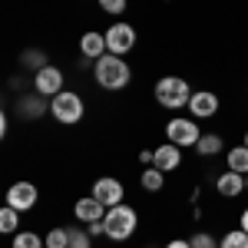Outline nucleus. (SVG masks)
Returning <instances> with one entry per match:
<instances>
[{"instance_id":"f257e3e1","label":"nucleus","mask_w":248,"mask_h":248,"mask_svg":"<svg viewBox=\"0 0 248 248\" xmlns=\"http://www.w3.org/2000/svg\"><path fill=\"white\" fill-rule=\"evenodd\" d=\"M93 79H96L99 90H106V93H119V90H126V86L133 83V66H129V60H126V57L106 53V57H99L93 63Z\"/></svg>"},{"instance_id":"f03ea898","label":"nucleus","mask_w":248,"mask_h":248,"mask_svg":"<svg viewBox=\"0 0 248 248\" xmlns=\"http://www.w3.org/2000/svg\"><path fill=\"white\" fill-rule=\"evenodd\" d=\"M136 232H139V212L133 205H113V209H106L103 215V235L116 242V245H123V242H129Z\"/></svg>"},{"instance_id":"7ed1b4c3","label":"nucleus","mask_w":248,"mask_h":248,"mask_svg":"<svg viewBox=\"0 0 248 248\" xmlns=\"http://www.w3.org/2000/svg\"><path fill=\"white\" fill-rule=\"evenodd\" d=\"M192 90L189 79L186 77H175V73H169V77H162L159 83H155V103L162 106V109H172V113H179V109H189V99H192Z\"/></svg>"},{"instance_id":"20e7f679","label":"nucleus","mask_w":248,"mask_h":248,"mask_svg":"<svg viewBox=\"0 0 248 248\" xmlns=\"http://www.w3.org/2000/svg\"><path fill=\"white\" fill-rule=\"evenodd\" d=\"M50 116L57 119L60 126H77L86 116V99L77 90H63V93H57L50 99Z\"/></svg>"},{"instance_id":"39448f33","label":"nucleus","mask_w":248,"mask_h":248,"mask_svg":"<svg viewBox=\"0 0 248 248\" xmlns=\"http://www.w3.org/2000/svg\"><path fill=\"white\" fill-rule=\"evenodd\" d=\"M202 139V126L192 116H172L166 123V142H175L179 149H195V142Z\"/></svg>"},{"instance_id":"423d86ee","label":"nucleus","mask_w":248,"mask_h":248,"mask_svg":"<svg viewBox=\"0 0 248 248\" xmlns=\"http://www.w3.org/2000/svg\"><path fill=\"white\" fill-rule=\"evenodd\" d=\"M136 40H139V33H136L133 23H126V20H116V23L106 27V50L116 53V57H129L136 50Z\"/></svg>"},{"instance_id":"0eeeda50","label":"nucleus","mask_w":248,"mask_h":248,"mask_svg":"<svg viewBox=\"0 0 248 248\" xmlns=\"http://www.w3.org/2000/svg\"><path fill=\"white\" fill-rule=\"evenodd\" d=\"M3 202H7V205H14L20 215H27V212L37 209V202H40V189L33 186V182H30V179H17V182H14V186L7 189Z\"/></svg>"},{"instance_id":"6e6552de","label":"nucleus","mask_w":248,"mask_h":248,"mask_svg":"<svg viewBox=\"0 0 248 248\" xmlns=\"http://www.w3.org/2000/svg\"><path fill=\"white\" fill-rule=\"evenodd\" d=\"M63 90H66V73L60 70L57 63H46L43 70H37V73H33V93L53 99V96L63 93Z\"/></svg>"},{"instance_id":"1a4fd4ad","label":"nucleus","mask_w":248,"mask_h":248,"mask_svg":"<svg viewBox=\"0 0 248 248\" xmlns=\"http://www.w3.org/2000/svg\"><path fill=\"white\" fill-rule=\"evenodd\" d=\"M90 195H96L106 209H113V205H123V199H126V186L116 179V175H99L93 182V192Z\"/></svg>"},{"instance_id":"9d476101","label":"nucleus","mask_w":248,"mask_h":248,"mask_svg":"<svg viewBox=\"0 0 248 248\" xmlns=\"http://www.w3.org/2000/svg\"><path fill=\"white\" fill-rule=\"evenodd\" d=\"M218 106H222V99L215 90H195L189 99V116L192 119H212V116H218Z\"/></svg>"},{"instance_id":"9b49d317","label":"nucleus","mask_w":248,"mask_h":248,"mask_svg":"<svg viewBox=\"0 0 248 248\" xmlns=\"http://www.w3.org/2000/svg\"><path fill=\"white\" fill-rule=\"evenodd\" d=\"M103 215H106V205L96 199V195H83L73 202V218H77L79 225H93V222H103Z\"/></svg>"},{"instance_id":"f8f14e48","label":"nucleus","mask_w":248,"mask_h":248,"mask_svg":"<svg viewBox=\"0 0 248 248\" xmlns=\"http://www.w3.org/2000/svg\"><path fill=\"white\" fill-rule=\"evenodd\" d=\"M153 166L162 172H175L182 169V149L175 146V142H162V146H155L153 149Z\"/></svg>"},{"instance_id":"ddd939ff","label":"nucleus","mask_w":248,"mask_h":248,"mask_svg":"<svg viewBox=\"0 0 248 248\" xmlns=\"http://www.w3.org/2000/svg\"><path fill=\"white\" fill-rule=\"evenodd\" d=\"M215 192H218L222 199H238V195H245V175L225 169L222 175H215Z\"/></svg>"},{"instance_id":"4468645a","label":"nucleus","mask_w":248,"mask_h":248,"mask_svg":"<svg viewBox=\"0 0 248 248\" xmlns=\"http://www.w3.org/2000/svg\"><path fill=\"white\" fill-rule=\"evenodd\" d=\"M17 113H20V119H40V116L50 113V99L40 93H27L17 99Z\"/></svg>"},{"instance_id":"2eb2a0df","label":"nucleus","mask_w":248,"mask_h":248,"mask_svg":"<svg viewBox=\"0 0 248 248\" xmlns=\"http://www.w3.org/2000/svg\"><path fill=\"white\" fill-rule=\"evenodd\" d=\"M79 53H83V60H99L106 57L109 50H106V33H99V30H90V33H83L79 37Z\"/></svg>"},{"instance_id":"dca6fc26","label":"nucleus","mask_w":248,"mask_h":248,"mask_svg":"<svg viewBox=\"0 0 248 248\" xmlns=\"http://www.w3.org/2000/svg\"><path fill=\"white\" fill-rule=\"evenodd\" d=\"M195 153L202 155V159H215V155L229 153V146H225V139L218 133H202V139L195 142Z\"/></svg>"},{"instance_id":"f3484780","label":"nucleus","mask_w":248,"mask_h":248,"mask_svg":"<svg viewBox=\"0 0 248 248\" xmlns=\"http://www.w3.org/2000/svg\"><path fill=\"white\" fill-rule=\"evenodd\" d=\"M225 169L248 175V146L245 142H242V146H232L229 153H225Z\"/></svg>"},{"instance_id":"a211bd4d","label":"nucleus","mask_w":248,"mask_h":248,"mask_svg":"<svg viewBox=\"0 0 248 248\" xmlns=\"http://www.w3.org/2000/svg\"><path fill=\"white\" fill-rule=\"evenodd\" d=\"M139 186H142L146 192H162L166 189V172L155 169V166H146L142 175H139Z\"/></svg>"},{"instance_id":"6ab92c4d","label":"nucleus","mask_w":248,"mask_h":248,"mask_svg":"<svg viewBox=\"0 0 248 248\" xmlns=\"http://www.w3.org/2000/svg\"><path fill=\"white\" fill-rule=\"evenodd\" d=\"M0 232L3 235H17L20 232V212L14 209V205H0Z\"/></svg>"},{"instance_id":"aec40b11","label":"nucleus","mask_w":248,"mask_h":248,"mask_svg":"<svg viewBox=\"0 0 248 248\" xmlns=\"http://www.w3.org/2000/svg\"><path fill=\"white\" fill-rule=\"evenodd\" d=\"M10 248H46V238H43L40 232H23L20 229L17 235H14Z\"/></svg>"},{"instance_id":"412c9836","label":"nucleus","mask_w":248,"mask_h":248,"mask_svg":"<svg viewBox=\"0 0 248 248\" xmlns=\"http://www.w3.org/2000/svg\"><path fill=\"white\" fill-rule=\"evenodd\" d=\"M46 63H50V60H46V53H43V50H37V46H33V50H27V53H20V66H27L30 73L43 70Z\"/></svg>"},{"instance_id":"4be33fe9","label":"nucleus","mask_w":248,"mask_h":248,"mask_svg":"<svg viewBox=\"0 0 248 248\" xmlns=\"http://www.w3.org/2000/svg\"><path fill=\"white\" fill-rule=\"evenodd\" d=\"M218 248H248V232L245 229H232L218 238Z\"/></svg>"},{"instance_id":"5701e85b","label":"nucleus","mask_w":248,"mask_h":248,"mask_svg":"<svg viewBox=\"0 0 248 248\" xmlns=\"http://www.w3.org/2000/svg\"><path fill=\"white\" fill-rule=\"evenodd\" d=\"M46 248H70V229L57 225V229L46 232Z\"/></svg>"},{"instance_id":"b1692460","label":"nucleus","mask_w":248,"mask_h":248,"mask_svg":"<svg viewBox=\"0 0 248 248\" xmlns=\"http://www.w3.org/2000/svg\"><path fill=\"white\" fill-rule=\"evenodd\" d=\"M70 248H93L90 229H70Z\"/></svg>"},{"instance_id":"393cba45","label":"nucleus","mask_w":248,"mask_h":248,"mask_svg":"<svg viewBox=\"0 0 248 248\" xmlns=\"http://www.w3.org/2000/svg\"><path fill=\"white\" fill-rule=\"evenodd\" d=\"M126 7H129V0H99V10L109 14V17H123Z\"/></svg>"},{"instance_id":"a878e982","label":"nucleus","mask_w":248,"mask_h":248,"mask_svg":"<svg viewBox=\"0 0 248 248\" xmlns=\"http://www.w3.org/2000/svg\"><path fill=\"white\" fill-rule=\"evenodd\" d=\"M189 242H192V248H218V238L209 235V232H195Z\"/></svg>"},{"instance_id":"bb28decb","label":"nucleus","mask_w":248,"mask_h":248,"mask_svg":"<svg viewBox=\"0 0 248 248\" xmlns=\"http://www.w3.org/2000/svg\"><path fill=\"white\" fill-rule=\"evenodd\" d=\"M162 248H192V242L189 238H172V242H166Z\"/></svg>"},{"instance_id":"cd10ccee","label":"nucleus","mask_w":248,"mask_h":248,"mask_svg":"<svg viewBox=\"0 0 248 248\" xmlns=\"http://www.w3.org/2000/svg\"><path fill=\"white\" fill-rule=\"evenodd\" d=\"M139 162H142V166H153V149H142V153H139Z\"/></svg>"},{"instance_id":"c85d7f7f","label":"nucleus","mask_w":248,"mask_h":248,"mask_svg":"<svg viewBox=\"0 0 248 248\" xmlns=\"http://www.w3.org/2000/svg\"><path fill=\"white\" fill-rule=\"evenodd\" d=\"M238 229H245V232H248V205L242 209V215H238Z\"/></svg>"},{"instance_id":"c756f323","label":"nucleus","mask_w":248,"mask_h":248,"mask_svg":"<svg viewBox=\"0 0 248 248\" xmlns=\"http://www.w3.org/2000/svg\"><path fill=\"white\" fill-rule=\"evenodd\" d=\"M242 142H245V146H248V129H245V136H242Z\"/></svg>"},{"instance_id":"7c9ffc66","label":"nucleus","mask_w":248,"mask_h":248,"mask_svg":"<svg viewBox=\"0 0 248 248\" xmlns=\"http://www.w3.org/2000/svg\"><path fill=\"white\" fill-rule=\"evenodd\" d=\"M245 195H248V175H245Z\"/></svg>"},{"instance_id":"2f4dec72","label":"nucleus","mask_w":248,"mask_h":248,"mask_svg":"<svg viewBox=\"0 0 248 248\" xmlns=\"http://www.w3.org/2000/svg\"><path fill=\"white\" fill-rule=\"evenodd\" d=\"M245 93H248V83H245Z\"/></svg>"}]
</instances>
